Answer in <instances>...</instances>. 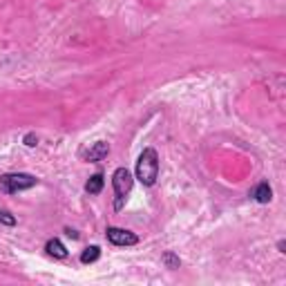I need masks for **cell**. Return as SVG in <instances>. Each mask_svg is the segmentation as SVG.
I'll return each instance as SVG.
<instances>
[{
  "mask_svg": "<svg viewBox=\"0 0 286 286\" xmlns=\"http://www.w3.org/2000/svg\"><path fill=\"white\" fill-rule=\"evenodd\" d=\"M159 177V154L154 148H145L137 159V179L143 186H154Z\"/></svg>",
  "mask_w": 286,
  "mask_h": 286,
  "instance_id": "1",
  "label": "cell"
},
{
  "mask_svg": "<svg viewBox=\"0 0 286 286\" xmlns=\"http://www.w3.org/2000/svg\"><path fill=\"white\" fill-rule=\"evenodd\" d=\"M38 184L34 175H27V173H12V175H3L0 177V190L5 195H16V192H23V190H29Z\"/></svg>",
  "mask_w": 286,
  "mask_h": 286,
  "instance_id": "2",
  "label": "cell"
},
{
  "mask_svg": "<svg viewBox=\"0 0 286 286\" xmlns=\"http://www.w3.org/2000/svg\"><path fill=\"white\" fill-rule=\"evenodd\" d=\"M112 186H114V192H117V201H114V208L121 210L123 208V201L126 197L132 192V186H134V179H132V173L128 168H117L112 175Z\"/></svg>",
  "mask_w": 286,
  "mask_h": 286,
  "instance_id": "3",
  "label": "cell"
},
{
  "mask_svg": "<svg viewBox=\"0 0 286 286\" xmlns=\"http://www.w3.org/2000/svg\"><path fill=\"white\" fill-rule=\"evenodd\" d=\"M105 235H107V242L114 244V246H134V244H139V237L134 235V233L126 231V228L110 226L105 231Z\"/></svg>",
  "mask_w": 286,
  "mask_h": 286,
  "instance_id": "4",
  "label": "cell"
},
{
  "mask_svg": "<svg viewBox=\"0 0 286 286\" xmlns=\"http://www.w3.org/2000/svg\"><path fill=\"white\" fill-rule=\"evenodd\" d=\"M107 152H110V145H107L105 141H96L90 145V150H87L83 157H85L87 161H92V163H96V161H103L107 157Z\"/></svg>",
  "mask_w": 286,
  "mask_h": 286,
  "instance_id": "5",
  "label": "cell"
},
{
  "mask_svg": "<svg viewBox=\"0 0 286 286\" xmlns=\"http://www.w3.org/2000/svg\"><path fill=\"white\" fill-rule=\"evenodd\" d=\"M251 197L257 204H268L270 199H273V188L268 186V181H262V184H257L251 192Z\"/></svg>",
  "mask_w": 286,
  "mask_h": 286,
  "instance_id": "6",
  "label": "cell"
},
{
  "mask_svg": "<svg viewBox=\"0 0 286 286\" xmlns=\"http://www.w3.org/2000/svg\"><path fill=\"white\" fill-rule=\"evenodd\" d=\"M45 251H47V255H51V257H56V259L67 257V248L63 246L61 239H49V242L45 244Z\"/></svg>",
  "mask_w": 286,
  "mask_h": 286,
  "instance_id": "7",
  "label": "cell"
},
{
  "mask_svg": "<svg viewBox=\"0 0 286 286\" xmlns=\"http://www.w3.org/2000/svg\"><path fill=\"white\" fill-rule=\"evenodd\" d=\"M103 184H105V181H103V175L96 173V175H92L90 181L85 184V190L90 192V195H98V192L103 190Z\"/></svg>",
  "mask_w": 286,
  "mask_h": 286,
  "instance_id": "8",
  "label": "cell"
},
{
  "mask_svg": "<svg viewBox=\"0 0 286 286\" xmlns=\"http://www.w3.org/2000/svg\"><path fill=\"white\" fill-rule=\"evenodd\" d=\"M101 257V248L98 246H90L81 253V264H94L96 259Z\"/></svg>",
  "mask_w": 286,
  "mask_h": 286,
  "instance_id": "9",
  "label": "cell"
},
{
  "mask_svg": "<svg viewBox=\"0 0 286 286\" xmlns=\"http://www.w3.org/2000/svg\"><path fill=\"white\" fill-rule=\"evenodd\" d=\"M161 262L165 264V268H179L181 266V259H179V255H175V253H163V257H161Z\"/></svg>",
  "mask_w": 286,
  "mask_h": 286,
  "instance_id": "10",
  "label": "cell"
},
{
  "mask_svg": "<svg viewBox=\"0 0 286 286\" xmlns=\"http://www.w3.org/2000/svg\"><path fill=\"white\" fill-rule=\"evenodd\" d=\"M0 223H5V226H16V217H14L9 210L0 208Z\"/></svg>",
  "mask_w": 286,
  "mask_h": 286,
  "instance_id": "11",
  "label": "cell"
},
{
  "mask_svg": "<svg viewBox=\"0 0 286 286\" xmlns=\"http://www.w3.org/2000/svg\"><path fill=\"white\" fill-rule=\"evenodd\" d=\"M23 143L29 145V148H34V145H38V137H36V134H25Z\"/></svg>",
  "mask_w": 286,
  "mask_h": 286,
  "instance_id": "12",
  "label": "cell"
},
{
  "mask_svg": "<svg viewBox=\"0 0 286 286\" xmlns=\"http://www.w3.org/2000/svg\"><path fill=\"white\" fill-rule=\"evenodd\" d=\"M65 233H67V237H72V239H79V233H76V231H72V228H65Z\"/></svg>",
  "mask_w": 286,
  "mask_h": 286,
  "instance_id": "13",
  "label": "cell"
},
{
  "mask_svg": "<svg viewBox=\"0 0 286 286\" xmlns=\"http://www.w3.org/2000/svg\"><path fill=\"white\" fill-rule=\"evenodd\" d=\"M284 248H286L284 239H279V242H277V251H279V253H284Z\"/></svg>",
  "mask_w": 286,
  "mask_h": 286,
  "instance_id": "14",
  "label": "cell"
}]
</instances>
